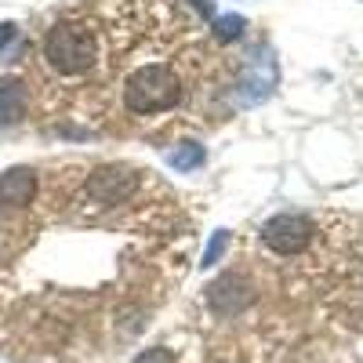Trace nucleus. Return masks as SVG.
I'll return each instance as SVG.
<instances>
[{"label": "nucleus", "mask_w": 363, "mask_h": 363, "mask_svg": "<svg viewBox=\"0 0 363 363\" xmlns=\"http://www.w3.org/2000/svg\"><path fill=\"white\" fill-rule=\"evenodd\" d=\"M182 99V80L171 66L157 62V66H145L138 69L128 84H124V106L138 116H153L164 113L171 106H178Z\"/></svg>", "instance_id": "obj_1"}, {"label": "nucleus", "mask_w": 363, "mask_h": 363, "mask_svg": "<svg viewBox=\"0 0 363 363\" xmlns=\"http://www.w3.org/2000/svg\"><path fill=\"white\" fill-rule=\"evenodd\" d=\"M44 55L55 73L62 77H80L95 66V40H91L87 29H77V26H55L48 40H44Z\"/></svg>", "instance_id": "obj_2"}, {"label": "nucleus", "mask_w": 363, "mask_h": 363, "mask_svg": "<svg viewBox=\"0 0 363 363\" xmlns=\"http://www.w3.org/2000/svg\"><path fill=\"white\" fill-rule=\"evenodd\" d=\"M277 80H280V66H277V55L272 48H255L247 55V66L236 80V91L233 99L240 106H262L265 99H272V91H277Z\"/></svg>", "instance_id": "obj_3"}, {"label": "nucleus", "mask_w": 363, "mask_h": 363, "mask_svg": "<svg viewBox=\"0 0 363 363\" xmlns=\"http://www.w3.org/2000/svg\"><path fill=\"white\" fill-rule=\"evenodd\" d=\"M138 189V174L131 167H99L95 174L87 178V189L84 196L95 203V207H113V203H124L131 193Z\"/></svg>", "instance_id": "obj_4"}, {"label": "nucleus", "mask_w": 363, "mask_h": 363, "mask_svg": "<svg viewBox=\"0 0 363 363\" xmlns=\"http://www.w3.org/2000/svg\"><path fill=\"white\" fill-rule=\"evenodd\" d=\"M313 240V222L306 215H277L262 225V244L277 255H298Z\"/></svg>", "instance_id": "obj_5"}, {"label": "nucleus", "mask_w": 363, "mask_h": 363, "mask_svg": "<svg viewBox=\"0 0 363 363\" xmlns=\"http://www.w3.org/2000/svg\"><path fill=\"white\" fill-rule=\"evenodd\" d=\"M37 193V174L29 167H11L0 174V211H15L26 207Z\"/></svg>", "instance_id": "obj_6"}, {"label": "nucleus", "mask_w": 363, "mask_h": 363, "mask_svg": "<svg viewBox=\"0 0 363 363\" xmlns=\"http://www.w3.org/2000/svg\"><path fill=\"white\" fill-rule=\"evenodd\" d=\"M207 301H211V309L215 313H240L251 301V287L244 280H236V277H222L207 287Z\"/></svg>", "instance_id": "obj_7"}, {"label": "nucleus", "mask_w": 363, "mask_h": 363, "mask_svg": "<svg viewBox=\"0 0 363 363\" xmlns=\"http://www.w3.org/2000/svg\"><path fill=\"white\" fill-rule=\"evenodd\" d=\"M26 113V87L15 77H0V128L18 124Z\"/></svg>", "instance_id": "obj_8"}, {"label": "nucleus", "mask_w": 363, "mask_h": 363, "mask_svg": "<svg viewBox=\"0 0 363 363\" xmlns=\"http://www.w3.org/2000/svg\"><path fill=\"white\" fill-rule=\"evenodd\" d=\"M203 160H207V153H203V145H196V142H182V145H174L167 153V164L174 171H196V167H203Z\"/></svg>", "instance_id": "obj_9"}, {"label": "nucleus", "mask_w": 363, "mask_h": 363, "mask_svg": "<svg viewBox=\"0 0 363 363\" xmlns=\"http://www.w3.org/2000/svg\"><path fill=\"white\" fill-rule=\"evenodd\" d=\"M225 247H229V229H215V233H211V240H207V247H203L200 265L211 269V265H215V262L225 255Z\"/></svg>", "instance_id": "obj_10"}, {"label": "nucleus", "mask_w": 363, "mask_h": 363, "mask_svg": "<svg viewBox=\"0 0 363 363\" xmlns=\"http://www.w3.org/2000/svg\"><path fill=\"white\" fill-rule=\"evenodd\" d=\"M244 26H247L244 15H222V18H215V37L218 40H233V37L244 33Z\"/></svg>", "instance_id": "obj_11"}, {"label": "nucleus", "mask_w": 363, "mask_h": 363, "mask_svg": "<svg viewBox=\"0 0 363 363\" xmlns=\"http://www.w3.org/2000/svg\"><path fill=\"white\" fill-rule=\"evenodd\" d=\"M131 363H174V356H171V349H145Z\"/></svg>", "instance_id": "obj_12"}, {"label": "nucleus", "mask_w": 363, "mask_h": 363, "mask_svg": "<svg viewBox=\"0 0 363 363\" xmlns=\"http://www.w3.org/2000/svg\"><path fill=\"white\" fill-rule=\"evenodd\" d=\"M18 37V26L15 22H0V55H4V48Z\"/></svg>", "instance_id": "obj_13"}, {"label": "nucleus", "mask_w": 363, "mask_h": 363, "mask_svg": "<svg viewBox=\"0 0 363 363\" xmlns=\"http://www.w3.org/2000/svg\"><path fill=\"white\" fill-rule=\"evenodd\" d=\"M196 8H200L203 15H215V4H211V0H196Z\"/></svg>", "instance_id": "obj_14"}]
</instances>
